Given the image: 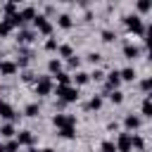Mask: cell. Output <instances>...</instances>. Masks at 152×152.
Returning a JSON list of instances; mask_svg holds the SVG:
<instances>
[{
	"label": "cell",
	"mask_w": 152,
	"mask_h": 152,
	"mask_svg": "<svg viewBox=\"0 0 152 152\" xmlns=\"http://www.w3.org/2000/svg\"><path fill=\"white\" fill-rule=\"evenodd\" d=\"M124 24H126V28L133 31L135 36H147V33H152V28H145V24H142V19H140L138 14H128V17H124Z\"/></svg>",
	"instance_id": "6da1fadb"
},
{
	"label": "cell",
	"mask_w": 152,
	"mask_h": 152,
	"mask_svg": "<svg viewBox=\"0 0 152 152\" xmlns=\"http://www.w3.org/2000/svg\"><path fill=\"white\" fill-rule=\"evenodd\" d=\"M57 97L66 104V102H76L78 100V88H74V86H57Z\"/></svg>",
	"instance_id": "7a4b0ae2"
},
{
	"label": "cell",
	"mask_w": 152,
	"mask_h": 152,
	"mask_svg": "<svg viewBox=\"0 0 152 152\" xmlns=\"http://www.w3.org/2000/svg\"><path fill=\"white\" fill-rule=\"evenodd\" d=\"M52 93V78L50 76H40L36 81V95H50Z\"/></svg>",
	"instance_id": "3957f363"
},
{
	"label": "cell",
	"mask_w": 152,
	"mask_h": 152,
	"mask_svg": "<svg viewBox=\"0 0 152 152\" xmlns=\"http://www.w3.org/2000/svg\"><path fill=\"white\" fill-rule=\"evenodd\" d=\"M52 124H55L57 128L76 126V116H71V114H55V116H52Z\"/></svg>",
	"instance_id": "277c9868"
},
{
	"label": "cell",
	"mask_w": 152,
	"mask_h": 152,
	"mask_svg": "<svg viewBox=\"0 0 152 152\" xmlns=\"http://www.w3.org/2000/svg\"><path fill=\"white\" fill-rule=\"evenodd\" d=\"M131 138H133V133H119V138L114 142L116 152H131Z\"/></svg>",
	"instance_id": "5b68a950"
},
{
	"label": "cell",
	"mask_w": 152,
	"mask_h": 152,
	"mask_svg": "<svg viewBox=\"0 0 152 152\" xmlns=\"http://www.w3.org/2000/svg\"><path fill=\"white\" fill-rule=\"evenodd\" d=\"M33 24H36V28L43 33V36H50L52 33V24L45 19V17H40V14H36V19H33Z\"/></svg>",
	"instance_id": "8992f818"
},
{
	"label": "cell",
	"mask_w": 152,
	"mask_h": 152,
	"mask_svg": "<svg viewBox=\"0 0 152 152\" xmlns=\"http://www.w3.org/2000/svg\"><path fill=\"white\" fill-rule=\"evenodd\" d=\"M17 14H19V21H21V24H24V21H31V19H36V7H24V10H19Z\"/></svg>",
	"instance_id": "52a82bcc"
},
{
	"label": "cell",
	"mask_w": 152,
	"mask_h": 152,
	"mask_svg": "<svg viewBox=\"0 0 152 152\" xmlns=\"http://www.w3.org/2000/svg\"><path fill=\"white\" fill-rule=\"evenodd\" d=\"M17 69H19V66H17L14 62H5V59H2V64H0V74H2V76H14Z\"/></svg>",
	"instance_id": "ba28073f"
},
{
	"label": "cell",
	"mask_w": 152,
	"mask_h": 152,
	"mask_svg": "<svg viewBox=\"0 0 152 152\" xmlns=\"http://www.w3.org/2000/svg\"><path fill=\"white\" fill-rule=\"evenodd\" d=\"M119 83H121L119 71H116V69H114V71H109V74H107V83H104V86H109L112 90H119Z\"/></svg>",
	"instance_id": "9c48e42d"
},
{
	"label": "cell",
	"mask_w": 152,
	"mask_h": 152,
	"mask_svg": "<svg viewBox=\"0 0 152 152\" xmlns=\"http://www.w3.org/2000/svg\"><path fill=\"white\" fill-rule=\"evenodd\" d=\"M124 126H126V131H135V128H140V116L128 114V116L124 119Z\"/></svg>",
	"instance_id": "30bf717a"
},
{
	"label": "cell",
	"mask_w": 152,
	"mask_h": 152,
	"mask_svg": "<svg viewBox=\"0 0 152 152\" xmlns=\"http://www.w3.org/2000/svg\"><path fill=\"white\" fill-rule=\"evenodd\" d=\"M0 116L2 119H17V114H14V109H12L10 102H2L0 100Z\"/></svg>",
	"instance_id": "8fae6325"
},
{
	"label": "cell",
	"mask_w": 152,
	"mask_h": 152,
	"mask_svg": "<svg viewBox=\"0 0 152 152\" xmlns=\"http://www.w3.org/2000/svg\"><path fill=\"white\" fill-rule=\"evenodd\" d=\"M138 55H140V48H138V45H131V43L124 45V57H126V59H135Z\"/></svg>",
	"instance_id": "7c38bea8"
},
{
	"label": "cell",
	"mask_w": 152,
	"mask_h": 152,
	"mask_svg": "<svg viewBox=\"0 0 152 152\" xmlns=\"http://www.w3.org/2000/svg\"><path fill=\"white\" fill-rule=\"evenodd\" d=\"M33 140H36V138H33L31 131H21V133L17 135V142H19V145H33Z\"/></svg>",
	"instance_id": "4fadbf2b"
},
{
	"label": "cell",
	"mask_w": 152,
	"mask_h": 152,
	"mask_svg": "<svg viewBox=\"0 0 152 152\" xmlns=\"http://www.w3.org/2000/svg\"><path fill=\"white\" fill-rule=\"evenodd\" d=\"M33 38H36V33H33V31H26V28H24V31H19V36H17L19 45H26V43H31Z\"/></svg>",
	"instance_id": "5bb4252c"
},
{
	"label": "cell",
	"mask_w": 152,
	"mask_h": 152,
	"mask_svg": "<svg viewBox=\"0 0 152 152\" xmlns=\"http://www.w3.org/2000/svg\"><path fill=\"white\" fill-rule=\"evenodd\" d=\"M31 57H33L31 50H21V52H19V59H17L14 64H17V66H26V64L31 62Z\"/></svg>",
	"instance_id": "9a60e30c"
},
{
	"label": "cell",
	"mask_w": 152,
	"mask_h": 152,
	"mask_svg": "<svg viewBox=\"0 0 152 152\" xmlns=\"http://www.w3.org/2000/svg\"><path fill=\"white\" fill-rule=\"evenodd\" d=\"M100 107H102V97H100V95H93V97L86 102V109H88V112H93V109H100Z\"/></svg>",
	"instance_id": "2e32d148"
},
{
	"label": "cell",
	"mask_w": 152,
	"mask_h": 152,
	"mask_svg": "<svg viewBox=\"0 0 152 152\" xmlns=\"http://www.w3.org/2000/svg\"><path fill=\"white\" fill-rule=\"evenodd\" d=\"M12 28H14V26H12V21L5 17V19L0 21V36H2V38H5V36H10V33H12Z\"/></svg>",
	"instance_id": "e0dca14e"
},
{
	"label": "cell",
	"mask_w": 152,
	"mask_h": 152,
	"mask_svg": "<svg viewBox=\"0 0 152 152\" xmlns=\"http://www.w3.org/2000/svg\"><path fill=\"white\" fill-rule=\"evenodd\" d=\"M57 52H59L62 57H74V48H71L69 43H64V45H57Z\"/></svg>",
	"instance_id": "ac0fdd59"
},
{
	"label": "cell",
	"mask_w": 152,
	"mask_h": 152,
	"mask_svg": "<svg viewBox=\"0 0 152 152\" xmlns=\"http://www.w3.org/2000/svg\"><path fill=\"white\" fill-rule=\"evenodd\" d=\"M119 78H121V81H133V78H135V71H133L131 66H126V69L119 71Z\"/></svg>",
	"instance_id": "d6986e66"
},
{
	"label": "cell",
	"mask_w": 152,
	"mask_h": 152,
	"mask_svg": "<svg viewBox=\"0 0 152 152\" xmlns=\"http://www.w3.org/2000/svg\"><path fill=\"white\" fill-rule=\"evenodd\" d=\"M38 112H40V104H38V102L26 104V109H24V114H26V116H38Z\"/></svg>",
	"instance_id": "ffe728a7"
},
{
	"label": "cell",
	"mask_w": 152,
	"mask_h": 152,
	"mask_svg": "<svg viewBox=\"0 0 152 152\" xmlns=\"http://www.w3.org/2000/svg\"><path fill=\"white\" fill-rule=\"evenodd\" d=\"M48 71H50V74H59V71H62V62H59V59H50V62H48Z\"/></svg>",
	"instance_id": "44dd1931"
},
{
	"label": "cell",
	"mask_w": 152,
	"mask_h": 152,
	"mask_svg": "<svg viewBox=\"0 0 152 152\" xmlns=\"http://www.w3.org/2000/svg\"><path fill=\"white\" fill-rule=\"evenodd\" d=\"M88 81H90V78H88L86 71H76V74H74V83H76V86H83V83H88Z\"/></svg>",
	"instance_id": "7402d4cb"
},
{
	"label": "cell",
	"mask_w": 152,
	"mask_h": 152,
	"mask_svg": "<svg viewBox=\"0 0 152 152\" xmlns=\"http://www.w3.org/2000/svg\"><path fill=\"white\" fill-rule=\"evenodd\" d=\"M59 135H62V138H66V140H71V138H76V128H74V126L59 128Z\"/></svg>",
	"instance_id": "603a6c76"
},
{
	"label": "cell",
	"mask_w": 152,
	"mask_h": 152,
	"mask_svg": "<svg viewBox=\"0 0 152 152\" xmlns=\"http://www.w3.org/2000/svg\"><path fill=\"white\" fill-rule=\"evenodd\" d=\"M57 24H59L62 28H71V26H74V21H71V17H69V14H62V17L57 19Z\"/></svg>",
	"instance_id": "cb8c5ba5"
},
{
	"label": "cell",
	"mask_w": 152,
	"mask_h": 152,
	"mask_svg": "<svg viewBox=\"0 0 152 152\" xmlns=\"http://www.w3.org/2000/svg\"><path fill=\"white\" fill-rule=\"evenodd\" d=\"M55 76H57V83H59V86H69V83H71V76H69L66 71H59V74H55Z\"/></svg>",
	"instance_id": "d4e9b609"
},
{
	"label": "cell",
	"mask_w": 152,
	"mask_h": 152,
	"mask_svg": "<svg viewBox=\"0 0 152 152\" xmlns=\"http://www.w3.org/2000/svg\"><path fill=\"white\" fill-rule=\"evenodd\" d=\"M142 116H147V119L152 116V100H150V97L142 100Z\"/></svg>",
	"instance_id": "484cf974"
},
{
	"label": "cell",
	"mask_w": 152,
	"mask_h": 152,
	"mask_svg": "<svg viewBox=\"0 0 152 152\" xmlns=\"http://www.w3.org/2000/svg\"><path fill=\"white\" fill-rule=\"evenodd\" d=\"M0 135H2V138H12V135H14V126H12V124H5V126L0 128Z\"/></svg>",
	"instance_id": "4316f807"
},
{
	"label": "cell",
	"mask_w": 152,
	"mask_h": 152,
	"mask_svg": "<svg viewBox=\"0 0 152 152\" xmlns=\"http://www.w3.org/2000/svg\"><path fill=\"white\" fill-rule=\"evenodd\" d=\"M131 147H135V150H142V147H145V140H142V135H133V138H131Z\"/></svg>",
	"instance_id": "83f0119b"
},
{
	"label": "cell",
	"mask_w": 152,
	"mask_h": 152,
	"mask_svg": "<svg viewBox=\"0 0 152 152\" xmlns=\"http://www.w3.org/2000/svg\"><path fill=\"white\" fill-rule=\"evenodd\" d=\"M150 10H152V2H150V0H140V2H138V12H140V14H145V12H150Z\"/></svg>",
	"instance_id": "f1b7e54d"
},
{
	"label": "cell",
	"mask_w": 152,
	"mask_h": 152,
	"mask_svg": "<svg viewBox=\"0 0 152 152\" xmlns=\"http://www.w3.org/2000/svg\"><path fill=\"white\" fill-rule=\"evenodd\" d=\"M109 100H112L114 104H119V102H124V93H121V90H112V93H109Z\"/></svg>",
	"instance_id": "f546056e"
},
{
	"label": "cell",
	"mask_w": 152,
	"mask_h": 152,
	"mask_svg": "<svg viewBox=\"0 0 152 152\" xmlns=\"http://www.w3.org/2000/svg\"><path fill=\"white\" fill-rule=\"evenodd\" d=\"M102 40H104V43H112V40H116V33L109 31V28H104V31H102Z\"/></svg>",
	"instance_id": "4dcf8cb0"
},
{
	"label": "cell",
	"mask_w": 152,
	"mask_h": 152,
	"mask_svg": "<svg viewBox=\"0 0 152 152\" xmlns=\"http://www.w3.org/2000/svg\"><path fill=\"white\" fill-rule=\"evenodd\" d=\"M100 150H102V152H116V147H114L112 140H104V142L100 145Z\"/></svg>",
	"instance_id": "1f68e13d"
},
{
	"label": "cell",
	"mask_w": 152,
	"mask_h": 152,
	"mask_svg": "<svg viewBox=\"0 0 152 152\" xmlns=\"http://www.w3.org/2000/svg\"><path fill=\"white\" fill-rule=\"evenodd\" d=\"M2 10H5V14H7V17H12V14H17V5H14V2H7V5H5Z\"/></svg>",
	"instance_id": "d6a6232c"
},
{
	"label": "cell",
	"mask_w": 152,
	"mask_h": 152,
	"mask_svg": "<svg viewBox=\"0 0 152 152\" xmlns=\"http://www.w3.org/2000/svg\"><path fill=\"white\" fill-rule=\"evenodd\" d=\"M45 50H48V52H55V50H57V40H55V38H48V40H45Z\"/></svg>",
	"instance_id": "836d02e7"
},
{
	"label": "cell",
	"mask_w": 152,
	"mask_h": 152,
	"mask_svg": "<svg viewBox=\"0 0 152 152\" xmlns=\"http://www.w3.org/2000/svg\"><path fill=\"white\" fill-rule=\"evenodd\" d=\"M88 78H93V81H104V71H100V69H95L93 74H88Z\"/></svg>",
	"instance_id": "e575fe53"
},
{
	"label": "cell",
	"mask_w": 152,
	"mask_h": 152,
	"mask_svg": "<svg viewBox=\"0 0 152 152\" xmlns=\"http://www.w3.org/2000/svg\"><path fill=\"white\" fill-rule=\"evenodd\" d=\"M150 88H152V78H142L140 81V90L142 93H150Z\"/></svg>",
	"instance_id": "d590c367"
},
{
	"label": "cell",
	"mask_w": 152,
	"mask_h": 152,
	"mask_svg": "<svg viewBox=\"0 0 152 152\" xmlns=\"http://www.w3.org/2000/svg\"><path fill=\"white\" fill-rule=\"evenodd\" d=\"M17 150H19V142H17V140H10V142L5 145V152H17Z\"/></svg>",
	"instance_id": "8d00e7d4"
},
{
	"label": "cell",
	"mask_w": 152,
	"mask_h": 152,
	"mask_svg": "<svg viewBox=\"0 0 152 152\" xmlns=\"http://www.w3.org/2000/svg\"><path fill=\"white\" fill-rule=\"evenodd\" d=\"M21 78H24L26 83H31V81H36V74H33V71H24V74H21Z\"/></svg>",
	"instance_id": "74e56055"
},
{
	"label": "cell",
	"mask_w": 152,
	"mask_h": 152,
	"mask_svg": "<svg viewBox=\"0 0 152 152\" xmlns=\"http://www.w3.org/2000/svg\"><path fill=\"white\" fill-rule=\"evenodd\" d=\"M100 59H102V55H100V52H90V55H88V62H93V64H95V62H100Z\"/></svg>",
	"instance_id": "f35d334b"
},
{
	"label": "cell",
	"mask_w": 152,
	"mask_h": 152,
	"mask_svg": "<svg viewBox=\"0 0 152 152\" xmlns=\"http://www.w3.org/2000/svg\"><path fill=\"white\" fill-rule=\"evenodd\" d=\"M78 64H81L78 57H69V66H71V69H78Z\"/></svg>",
	"instance_id": "ab89813d"
},
{
	"label": "cell",
	"mask_w": 152,
	"mask_h": 152,
	"mask_svg": "<svg viewBox=\"0 0 152 152\" xmlns=\"http://www.w3.org/2000/svg\"><path fill=\"white\" fill-rule=\"evenodd\" d=\"M38 152H52V150H50V147H45V150H38Z\"/></svg>",
	"instance_id": "60d3db41"
},
{
	"label": "cell",
	"mask_w": 152,
	"mask_h": 152,
	"mask_svg": "<svg viewBox=\"0 0 152 152\" xmlns=\"http://www.w3.org/2000/svg\"><path fill=\"white\" fill-rule=\"evenodd\" d=\"M0 152H5V145H0Z\"/></svg>",
	"instance_id": "b9f144b4"
},
{
	"label": "cell",
	"mask_w": 152,
	"mask_h": 152,
	"mask_svg": "<svg viewBox=\"0 0 152 152\" xmlns=\"http://www.w3.org/2000/svg\"><path fill=\"white\" fill-rule=\"evenodd\" d=\"M0 64H2V57H0Z\"/></svg>",
	"instance_id": "7bdbcfd3"
}]
</instances>
